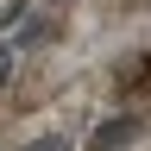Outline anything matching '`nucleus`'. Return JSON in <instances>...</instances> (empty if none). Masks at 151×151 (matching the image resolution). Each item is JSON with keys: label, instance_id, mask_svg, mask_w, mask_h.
<instances>
[{"label": "nucleus", "instance_id": "f03ea898", "mask_svg": "<svg viewBox=\"0 0 151 151\" xmlns=\"http://www.w3.org/2000/svg\"><path fill=\"white\" fill-rule=\"evenodd\" d=\"M19 6H25V0H0V32H6L13 19H19Z\"/></svg>", "mask_w": 151, "mask_h": 151}, {"label": "nucleus", "instance_id": "f257e3e1", "mask_svg": "<svg viewBox=\"0 0 151 151\" xmlns=\"http://www.w3.org/2000/svg\"><path fill=\"white\" fill-rule=\"evenodd\" d=\"M151 126V0H25L0 32V151H126Z\"/></svg>", "mask_w": 151, "mask_h": 151}]
</instances>
